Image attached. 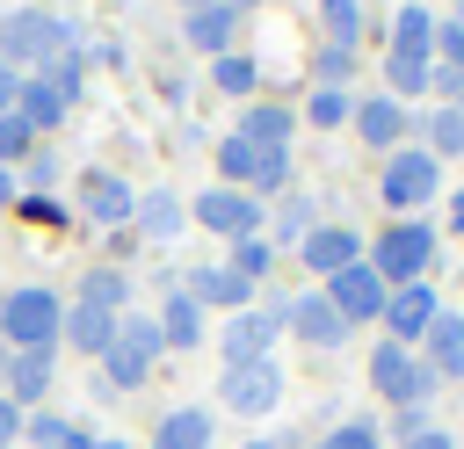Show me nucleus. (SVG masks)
Here are the masks:
<instances>
[{"instance_id": "nucleus-28", "label": "nucleus", "mask_w": 464, "mask_h": 449, "mask_svg": "<svg viewBox=\"0 0 464 449\" xmlns=\"http://www.w3.org/2000/svg\"><path fill=\"white\" fill-rule=\"evenodd\" d=\"M123 290H130V282H123L116 268H94V275L80 282V304H94V311H109V319H116V304H123Z\"/></svg>"}, {"instance_id": "nucleus-42", "label": "nucleus", "mask_w": 464, "mask_h": 449, "mask_svg": "<svg viewBox=\"0 0 464 449\" xmlns=\"http://www.w3.org/2000/svg\"><path fill=\"white\" fill-rule=\"evenodd\" d=\"M348 65H355V51H334V43H326V51H319V80H326V87H334V80H341V72H348Z\"/></svg>"}, {"instance_id": "nucleus-21", "label": "nucleus", "mask_w": 464, "mask_h": 449, "mask_svg": "<svg viewBox=\"0 0 464 449\" xmlns=\"http://www.w3.org/2000/svg\"><path fill=\"white\" fill-rule=\"evenodd\" d=\"M304 261H312V275H341V268L355 261V232H341V224L312 232V239H304Z\"/></svg>"}, {"instance_id": "nucleus-26", "label": "nucleus", "mask_w": 464, "mask_h": 449, "mask_svg": "<svg viewBox=\"0 0 464 449\" xmlns=\"http://www.w3.org/2000/svg\"><path fill=\"white\" fill-rule=\"evenodd\" d=\"M130 217H145V239H174L181 232V196H167V188H152Z\"/></svg>"}, {"instance_id": "nucleus-14", "label": "nucleus", "mask_w": 464, "mask_h": 449, "mask_svg": "<svg viewBox=\"0 0 464 449\" xmlns=\"http://www.w3.org/2000/svg\"><path fill=\"white\" fill-rule=\"evenodd\" d=\"M428 319H435V290H428V282H406L399 297H384V326H392V340H420Z\"/></svg>"}, {"instance_id": "nucleus-4", "label": "nucleus", "mask_w": 464, "mask_h": 449, "mask_svg": "<svg viewBox=\"0 0 464 449\" xmlns=\"http://www.w3.org/2000/svg\"><path fill=\"white\" fill-rule=\"evenodd\" d=\"M167 340H160V319L152 311H130V319H116V340H109V377L116 384H145V369H152V355H160Z\"/></svg>"}, {"instance_id": "nucleus-17", "label": "nucleus", "mask_w": 464, "mask_h": 449, "mask_svg": "<svg viewBox=\"0 0 464 449\" xmlns=\"http://www.w3.org/2000/svg\"><path fill=\"white\" fill-rule=\"evenodd\" d=\"M58 340H72L80 355H109L116 319H109V311H94V304H72V311H65V326H58Z\"/></svg>"}, {"instance_id": "nucleus-32", "label": "nucleus", "mask_w": 464, "mask_h": 449, "mask_svg": "<svg viewBox=\"0 0 464 449\" xmlns=\"http://www.w3.org/2000/svg\"><path fill=\"white\" fill-rule=\"evenodd\" d=\"M319 7H326V29H334V51H348V43H355V29H362L355 0H319Z\"/></svg>"}, {"instance_id": "nucleus-8", "label": "nucleus", "mask_w": 464, "mask_h": 449, "mask_svg": "<svg viewBox=\"0 0 464 449\" xmlns=\"http://www.w3.org/2000/svg\"><path fill=\"white\" fill-rule=\"evenodd\" d=\"M326 304H334L341 319H377V311H384V282H377V268H370V261H348L341 275H326Z\"/></svg>"}, {"instance_id": "nucleus-13", "label": "nucleus", "mask_w": 464, "mask_h": 449, "mask_svg": "<svg viewBox=\"0 0 464 449\" xmlns=\"http://www.w3.org/2000/svg\"><path fill=\"white\" fill-rule=\"evenodd\" d=\"M80 210H87L94 224H123V217L138 210V196H130L116 174H80Z\"/></svg>"}, {"instance_id": "nucleus-36", "label": "nucleus", "mask_w": 464, "mask_h": 449, "mask_svg": "<svg viewBox=\"0 0 464 449\" xmlns=\"http://www.w3.org/2000/svg\"><path fill=\"white\" fill-rule=\"evenodd\" d=\"M428 87H435V101L450 109V101H464V65H428Z\"/></svg>"}, {"instance_id": "nucleus-45", "label": "nucleus", "mask_w": 464, "mask_h": 449, "mask_svg": "<svg viewBox=\"0 0 464 449\" xmlns=\"http://www.w3.org/2000/svg\"><path fill=\"white\" fill-rule=\"evenodd\" d=\"M406 449H450V435H442V427H435V435H413V442H406Z\"/></svg>"}, {"instance_id": "nucleus-9", "label": "nucleus", "mask_w": 464, "mask_h": 449, "mask_svg": "<svg viewBox=\"0 0 464 449\" xmlns=\"http://www.w3.org/2000/svg\"><path fill=\"white\" fill-rule=\"evenodd\" d=\"M196 217H203V232H225V239H254V224H261V203H254V196H239V188H203Z\"/></svg>"}, {"instance_id": "nucleus-18", "label": "nucleus", "mask_w": 464, "mask_h": 449, "mask_svg": "<svg viewBox=\"0 0 464 449\" xmlns=\"http://www.w3.org/2000/svg\"><path fill=\"white\" fill-rule=\"evenodd\" d=\"M348 123H355L370 145H399V138H406V109H399L392 94H377V101H355V116H348Z\"/></svg>"}, {"instance_id": "nucleus-15", "label": "nucleus", "mask_w": 464, "mask_h": 449, "mask_svg": "<svg viewBox=\"0 0 464 449\" xmlns=\"http://www.w3.org/2000/svg\"><path fill=\"white\" fill-rule=\"evenodd\" d=\"M420 340H428V369L435 377H464V319L457 311H435Z\"/></svg>"}, {"instance_id": "nucleus-3", "label": "nucleus", "mask_w": 464, "mask_h": 449, "mask_svg": "<svg viewBox=\"0 0 464 449\" xmlns=\"http://www.w3.org/2000/svg\"><path fill=\"white\" fill-rule=\"evenodd\" d=\"M435 261V232L428 224H384L377 232V282H420V268Z\"/></svg>"}, {"instance_id": "nucleus-49", "label": "nucleus", "mask_w": 464, "mask_h": 449, "mask_svg": "<svg viewBox=\"0 0 464 449\" xmlns=\"http://www.w3.org/2000/svg\"><path fill=\"white\" fill-rule=\"evenodd\" d=\"M225 7H232V14H239V7H246V0H225Z\"/></svg>"}, {"instance_id": "nucleus-44", "label": "nucleus", "mask_w": 464, "mask_h": 449, "mask_svg": "<svg viewBox=\"0 0 464 449\" xmlns=\"http://www.w3.org/2000/svg\"><path fill=\"white\" fill-rule=\"evenodd\" d=\"M14 87H22V72H14V65H0V116L14 109Z\"/></svg>"}, {"instance_id": "nucleus-10", "label": "nucleus", "mask_w": 464, "mask_h": 449, "mask_svg": "<svg viewBox=\"0 0 464 449\" xmlns=\"http://www.w3.org/2000/svg\"><path fill=\"white\" fill-rule=\"evenodd\" d=\"M283 398V377H276V362H246V369H225V406L232 413H268Z\"/></svg>"}, {"instance_id": "nucleus-30", "label": "nucleus", "mask_w": 464, "mask_h": 449, "mask_svg": "<svg viewBox=\"0 0 464 449\" xmlns=\"http://www.w3.org/2000/svg\"><path fill=\"white\" fill-rule=\"evenodd\" d=\"M36 80H51V94H58L65 109H72V94H80V51H58V58H51V65H44Z\"/></svg>"}, {"instance_id": "nucleus-7", "label": "nucleus", "mask_w": 464, "mask_h": 449, "mask_svg": "<svg viewBox=\"0 0 464 449\" xmlns=\"http://www.w3.org/2000/svg\"><path fill=\"white\" fill-rule=\"evenodd\" d=\"M218 167H225V181H246V188H261V196H276V188L290 181V159H283L276 145H246V138H225V145H218Z\"/></svg>"}, {"instance_id": "nucleus-37", "label": "nucleus", "mask_w": 464, "mask_h": 449, "mask_svg": "<svg viewBox=\"0 0 464 449\" xmlns=\"http://www.w3.org/2000/svg\"><path fill=\"white\" fill-rule=\"evenodd\" d=\"M435 65H464V22H435Z\"/></svg>"}, {"instance_id": "nucleus-39", "label": "nucleus", "mask_w": 464, "mask_h": 449, "mask_svg": "<svg viewBox=\"0 0 464 449\" xmlns=\"http://www.w3.org/2000/svg\"><path fill=\"white\" fill-rule=\"evenodd\" d=\"M22 152H29V123L7 109V116H0V159H22Z\"/></svg>"}, {"instance_id": "nucleus-11", "label": "nucleus", "mask_w": 464, "mask_h": 449, "mask_svg": "<svg viewBox=\"0 0 464 449\" xmlns=\"http://www.w3.org/2000/svg\"><path fill=\"white\" fill-rule=\"evenodd\" d=\"M276 326H283V311H232V326H225V355H232V369H246V362H268V340H276Z\"/></svg>"}, {"instance_id": "nucleus-2", "label": "nucleus", "mask_w": 464, "mask_h": 449, "mask_svg": "<svg viewBox=\"0 0 464 449\" xmlns=\"http://www.w3.org/2000/svg\"><path fill=\"white\" fill-rule=\"evenodd\" d=\"M58 51H72V36L51 22V14H7L0 22V65H14V72H44Z\"/></svg>"}, {"instance_id": "nucleus-40", "label": "nucleus", "mask_w": 464, "mask_h": 449, "mask_svg": "<svg viewBox=\"0 0 464 449\" xmlns=\"http://www.w3.org/2000/svg\"><path fill=\"white\" fill-rule=\"evenodd\" d=\"M283 239H297V246L312 239V203H304V196H290V203H283Z\"/></svg>"}, {"instance_id": "nucleus-34", "label": "nucleus", "mask_w": 464, "mask_h": 449, "mask_svg": "<svg viewBox=\"0 0 464 449\" xmlns=\"http://www.w3.org/2000/svg\"><path fill=\"white\" fill-rule=\"evenodd\" d=\"M268 261H276V253H268V239H261V232H254V239H239V253H232V268H239L246 282H254V275H268Z\"/></svg>"}, {"instance_id": "nucleus-16", "label": "nucleus", "mask_w": 464, "mask_h": 449, "mask_svg": "<svg viewBox=\"0 0 464 449\" xmlns=\"http://www.w3.org/2000/svg\"><path fill=\"white\" fill-rule=\"evenodd\" d=\"M188 297H196V304H225V311H246L254 282H246L239 268H196V275H188Z\"/></svg>"}, {"instance_id": "nucleus-20", "label": "nucleus", "mask_w": 464, "mask_h": 449, "mask_svg": "<svg viewBox=\"0 0 464 449\" xmlns=\"http://www.w3.org/2000/svg\"><path fill=\"white\" fill-rule=\"evenodd\" d=\"M160 340L167 348H203V304L181 290V297H167V311H160Z\"/></svg>"}, {"instance_id": "nucleus-22", "label": "nucleus", "mask_w": 464, "mask_h": 449, "mask_svg": "<svg viewBox=\"0 0 464 449\" xmlns=\"http://www.w3.org/2000/svg\"><path fill=\"white\" fill-rule=\"evenodd\" d=\"M392 43H399L392 58H420V65H428V51H435V14H428V7H406V14L392 22Z\"/></svg>"}, {"instance_id": "nucleus-38", "label": "nucleus", "mask_w": 464, "mask_h": 449, "mask_svg": "<svg viewBox=\"0 0 464 449\" xmlns=\"http://www.w3.org/2000/svg\"><path fill=\"white\" fill-rule=\"evenodd\" d=\"M384 72H392V87H399V94H420V87H428V65H420V58H392Z\"/></svg>"}, {"instance_id": "nucleus-51", "label": "nucleus", "mask_w": 464, "mask_h": 449, "mask_svg": "<svg viewBox=\"0 0 464 449\" xmlns=\"http://www.w3.org/2000/svg\"><path fill=\"white\" fill-rule=\"evenodd\" d=\"M246 449H276V442H246Z\"/></svg>"}, {"instance_id": "nucleus-12", "label": "nucleus", "mask_w": 464, "mask_h": 449, "mask_svg": "<svg viewBox=\"0 0 464 449\" xmlns=\"http://www.w3.org/2000/svg\"><path fill=\"white\" fill-rule=\"evenodd\" d=\"M290 326H297V340H312V348H341L348 340V319L326 304V290H312V297H297L290 311H283Z\"/></svg>"}, {"instance_id": "nucleus-27", "label": "nucleus", "mask_w": 464, "mask_h": 449, "mask_svg": "<svg viewBox=\"0 0 464 449\" xmlns=\"http://www.w3.org/2000/svg\"><path fill=\"white\" fill-rule=\"evenodd\" d=\"M420 138H428V152H464V109H428L420 116Z\"/></svg>"}, {"instance_id": "nucleus-29", "label": "nucleus", "mask_w": 464, "mask_h": 449, "mask_svg": "<svg viewBox=\"0 0 464 449\" xmlns=\"http://www.w3.org/2000/svg\"><path fill=\"white\" fill-rule=\"evenodd\" d=\"M7 377H14V398H44L51 391V355H14Z\"/></svg>"}, {"instance_id": "nucleus-35", "label": "nucleus", "mask_w": 464, "mask_h": 449, "mask_svg": "<svg viewBox=\"0 0 464 449\" xmlns=\"http://www.w3.org/2000/svg\"><path fill=\"white\" fill-rule=\"evenodd\" d=\"M65 435H72V427H65L58 413H29V442H36V449H65Z\"/></svg>"}, {"instance_id": "nucleus-31", "label": "nucleus", "mask_w": 464, "mask_h": 449, "mask_svg": "<svg viewBox=\"0 0 464 449\" xmlns=\"http://www.w3.org/2000/svg\"><path fill=\"white\" fill-rule=\"evenodd\" d=\"M304 116H312V123H319V130H334V123H348V116H355V101H348V94H341V87H319V94H312V101H304Z\"/></svg>"}, {"instance_id": "nucleus-33", "label": "nucleus", "mask_w": 464, "mask_h": 449, "mask_svg": "<svg viewBox=\"0 0 464 449\" xmlns=\"http://www.w3.org/2000/svg\"><path fill=\"white\" fill-rule=\"evenodd\" d=\"M218 87H225V94H246V87H254V58L225 51V58H218Z\"/></svg>"}, {"instance_id": "nucleus-24", "label": "nucleus", "mask_w": 464, "mask_h": 449, "mask_svg": "<svg viewBox=\"0 0 464 449\" xmlns=\"http://www.w3.org/2000/svg\"><path fill=\"white\" fill-rule=\"evenodd\" d=\"M152 449H210V413H196V406L188 413H167Z\"/></svg>"}, {"instance_id": "nucleus-46", "label": "nucleus", "mask_w": 464, "mask_h": 449, "mask_svg": "<svg viewBox=\"0 0 464 449\" xmlns=\"http://www.w3.org/2000/svg\"><path fill=\"white\" fill-rule=\"evenodd\" d=\"M450 217H457V232H464V196H457V203H450Z\"/></svg>"}, {"instance_id": "nucleus-25", "label": "nucleus", "mask_w": 464, "mask_h": 449, "mask_svg": "<svg viewBox=\"0 0 464 449\" xmlns=\"http://www.w3.org/2000/svg\"><path fill=\"white\" fill-rule=\"evenodd\" d=\"M239 138H246V145H276V152H283V138H290V109L254 101V109H246V123H239Z\"/></svg>"}, {"instance_id": "nucleus-1", "label": "nucleus", "mask_w": 464, "mask_h": 449, "mask_svg": "<svg viewBox=\"0 0 464 449\" xmlns=\"http://www.w3.org/2000/svg\"><path fill=\"white\" fill-rule=\"evenodd\" d=\"M58 326H65V311H58L51 290H14L0 304V333L14 340V355H51L58 348Z\"/></svg>"}, {"instance_id": "nucleus-43", "label": "nucleus", "mask_w": 464, "mask_h": 449, "mask_svg": "<svg viewBox=\"0 0 464 449\" xmlns=\"http://www.w3.org/2000/svg\"><path fill=\"white\" fill-rule=\"evenodd\" d=\"M14 435H22V406H14V398H0V442H14Z\"/></svg>"}, {"instance_id": "nucleus-6", "label": "nucleus", "mask_w": 464, "mask_h": 449, "mask_svg": "<svg viewBox=\"0 0 464 449\" xmlns=\"http://www.w3.org/2000/svg\"><path fill=\"white\" fill-rule=\"evenodd\" d=\"M435 181H442L435 152H428V145H413V152H392V159H384L377 196H384L392 210H406V203H428V196H435Z\"/></svg>"}, {"instance_id": "nucleus-48", "label": "nucleus", "mask_w": 464, "mask_h": 449, "mask_svg": "<svg viewBox=\"0 0 464 449\" xmlns=\"http://www.w3.org/2000/svg\"><path fill=\"white\" fill-rule=\"evenodd\" d=\"M196 7H225V0H188V14H196Z\"/></svg>"}, {"instance_id": "nucleus-50", "label": "nucleus", "mask_w": 464, "mask_h": 449, "mask_svg": "<svg viewBox=\"0 0 464 449\" xmlns=\"http://www.w3.org/2000/svg\"><path fill=\"white\" fill-rule=\"evenodd\" d=\"M94 449H123V442H94Z\"/></svg>"}, {"instance_id": "nucleus-52", "label": "nucleus", "mask_w": 464, "mask_h": 449, "mask_svg": "<svg viewBox=\"0 0 464 449\" xmlns=\"http://www.w3.org/2000/svg\"><path fill=\"white\" fill-rule=\"evenodd\" d=\"M457 22H464V14H457Z\"/></svg>"}, {"instance_id": "nucleus-5", "label": "nucleus", "mask_w": 464, "mask_h": 449, "mask_svg": "<svg viewBox=\"0 0 464 449\" xmlns=\"http://www.w3.org/2000/svg\"><path fill=\"white\" fill-rule=\"evenodd\" d=\"M370 384H377V398H392V406H406V413H413V406L435 391V369H428V362H413L399 340H384V348L370 355Z\"/></svg>"}, {"instance_id": "nucleus-41", "label": "nucleus", "mask_w": 464, "mask_h": 449, "mask_svg": "<svg viewBox=\"0 0 464 449\" xmlns=\"http://www.w3.org/2000/svg\"><path fill=\"white\" fill-rule=\"evenodd\" d=\"M319 449H377V427H362V420H348V427H334Z\"/></svg>"}, {"instance_id": "nucleus-23", "label": "nucleus", "mask_w": 464, "mask_h": 449, "mask_svg": "<svg viewBox=\"0 0 464 449\" xmlns=\"http://www.w3.org/2000/svg\"><path fill=\"white\" fill-rule=\"evenodd\" d=\"M232 36H239V14H232V7H196V14H188V43H196V51H225Z\"/></svg>"}, {"instance_id": "nucleus-19", "label": "nucleus", "mask_w": 464, "mask_h": 449, "mask_svg": "<svg viewBox=\"0 0 464 449\" xmlns=\"http://www.w3.org/2000/svg\"><path fill=\"white\" fill-rule=\"evenodd\" d=\"M14 116H22L29 130H51V123L65 116V101L51 94V80H36V72H22V87H14Z\"/></svg>"}, {"instance_id": "nucleus-47", "label": "nucleus", "mask_w": 464, "mask_h": 449, "mask_svg": "<svg viewBox=\"0 0 464 449\" xmlns=\"http://www.w3.org/2000/svg\"><path fill=\"white\" fill-rule=\"evenodd\" d=\"M65 449H94V442H87V435H65Z\"/></svg>"}]
</instances>
